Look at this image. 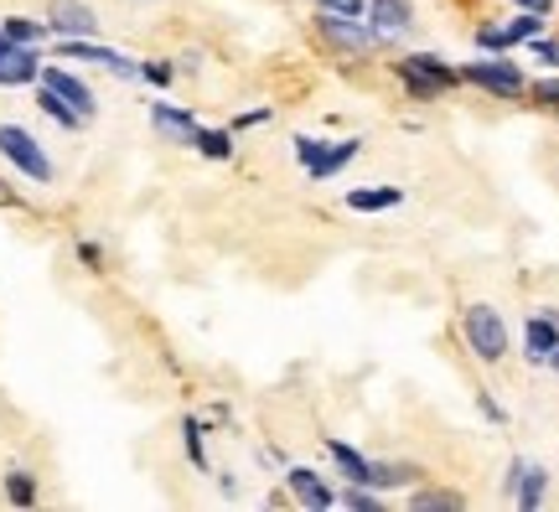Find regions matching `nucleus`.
Masks as SVG:
<instances>
[{
  "label": "nucleus",
  "instance_id": "1",
  "mask_svg": "<svg viewBox=\"0 0 559 512\" xmlns=\"http://www.w3.org/2000/svg\"><path fill=\"white\" fill-rule=\"evenodd\" d=\"M317 37H321V47H332V52L347 58V62H362L368 52H379L383 47V32L373 26V21L337 16V11H321L317 16Z\"/></svg>",
  "mask_w": 559,
  "mask_h": 512
},
{
  "label": "nucleus",
  "instance_id": "2",
  "mask_svg": "<svg viewBox=\"0 0 559 512\" xmlns=\"http://www.w3.org/2000/svg\"><path fill=\"white\" fill-rule=\"evenodd\" d=\"M461 336H466V347L481 362H502L508 357V326H502V315L492 306H466L461 311Z\"/></svg>",
  "mask_w": 559,
  "mask_h": 512
},
{
  "label": "nucleus",
  "instance_id": "3",
  "mask_svg": "<svg viewBox=\"0 0 559 512\" xmlns=\"http://www.w3.org/2000/svg\"><path fill=\"white\" fill-rule=\"evenodd\" d=\"M394 73H400V83L415 94V99H436L440 88H456L461 83L456 68H445L436 52H409V58L394 62Z\"/></svg>",
  "mask_w": 559,
  "mask_h": 512
},
{
  "label": "nucleus",
  "instance_id": "4",
  "mask_svg": "<svg viewBox=\"0 0 559 512\" xmlns=\"http://www.w3.org/2000/svg\"><path fill=\"white\" fill-rule=\"evenodd\" d=\"M0 156L11 160L16 171H26L32 181H52V160L37 145V135H26L21 124H0Z\"/></svg>",
  "mask_w": 559,
  "mask_h": 512
},
{
  "label": "nucleus",
  "instance_id": "5",
  "mask_svg": "<svg viewBox=\"0 0 559 512\" xmlns=\"http://www.w3.org/2000/svg\"><path fill=\"white\" fill-rule=\"evenodd\" d=\"M461 83H477V88H487V94H498V99H519V94H528V83H523V73L513 68V62H502V58L466 62V68H461Z\"/></svg>",
  "mask_w": 559,
  "mask_h": 512
},
{
  "label": "nucleus",
  "instance_id": "6",
  "mask_svg": "<svg viewBox=\"0 0 559 512\" xmlns=\"http://www.w3.org/2000/svg\"><path fill=\"white\" fill-rule=\"evenodd\" d=\"M37 79H41L37 47L0 37V88H21V83H37Z\"/></svg>",
  "mask_w": 559,
  "mask_h": 512
},
{
  "label": "nucleus",
  "instance_id": "7",
  "mask_svg": "<svg viewBox=\"0 0 559 512\" xmlns=\"http://www.w3.org/2000/svg\"><path fill=\"white\" fill-rule=\"evenodd\" d=\"M47 32L52 37H94L99 16L83 0H47Z\"/></svg>",
  "mask_w": 559,
  "mask_h": 512
},
{
  "label": "nucleus",
  "instance_id": "8",
  "mask_svg": "<svg viewBox=\"0 0 559 512\" xmlns=\"http://www.w3.org/2000/svg\"><path fill=\"white\" fill-rule=\"evenodd\" d=\"M62 58H73V62H99V68H109L115 79H140V68L130 58H120L115 47H94L88 37H62V47H58Z\"/></svg>",
  "mask_w": 559,
  "mask_h": 512
},
{
  "label": "nucleus",
  "instance_id": "9",
  "mask_svg": "<svg viewBox=\"0 0 559 512\" xmlns=\"http://www.w3.org/2000/svg\"><path fill=\"white\" fill-rule=\"evenodd\" d=\"M544 487H549V472L544 466H534V461H513L508 466V492H513V502H519L523 512H534L544 502Z\"/></svg>",
  "mask_w": 559,
  "mask_h": 512
},
{
  "label": "nucleus",
  "instance_id": "10",
  "mask_svg": "<svg viewBox=\"0 0 559 512\" xmlns=\"http://www.w3.org/2000/svg\"><path fill=\"white\" fill-rule=\"evenodd\" d=\"M41 83H47L52 94H62V99L73 104L83 119H94V109H99V104H94V88H88L83 79H73L68 68H41Z\"/></svg>",
  "mask_w": 559,
  "mask_h": 512
},
{
  "label": "nucleus",
  "instance_id": "11",
  "mask_svg": "<svg viewBox=\"0 0 559 512\" xmlns=\"http://www.w3.org/2000/svg\"><path fill=\"white\" fill-rule=\"evenodd\" d=\"M285 487H290V497H296L300 508H332V502H337L332 487H326L311 466H290V472H285Z\"/></svg>",
  "mask_w": 559,
  "mask_h": 512
},
{
  "label": "nucleus",
  "instance_id": "12",
  "mask_svg": "<svg viewBox=\"0 0 559 512\" xmlns=\"http://www.w3.org/2000/svg\"><path fill=\"white\" fill-rule=\"evenodd\" d=\"M151 124L171 145H192V135H198V119L187 115V109H171V104H151Z\"/></svg>",
  "mask_w": 559,
  "mask_h": 512
},
{
  "label": "nucleus",
  "instance_id": "13",
  "mask_svg": "<svg viewBox=\"0 0 559 512\" xmlns=\"http://www.w3.org/2000/svg\"><path fill=\"white\" fill-rule=\"evenodd\" d=\"M523 342H528V357H534V362H549V357L559 353V315H549V311L534 315Z\"/></svg>",
  "mask_w": 559,
  "mask_h": 512
},
{
  "label": "nucleus",
  "instance_id": "14",
  "mask_svg": "<svg viewBox=\"0 0 559 512\" xmlns=\"http://www.w3.org/2000/svg\"><path fill=\"white\" fill-rule=\"evenodd\" d=\"M326 451H332V461H337V472L353 481V487H368L373 481V461L368 455H358L347 440H326Z\"/></svg>",
  "mask_w": 559,
  "mask_h": 512
},
{
  "label": "nucleus",
  "instance_id": "15",
  "mask_svg": "<svg viewBox=\"0 0 559 512\" xmlns=\"http://www.w3.org/2000/svg\"><path fill=\"white\" fill-rule=\"evenodd\" d=\"M404 192L400 187H353L347 192V207L353 213H383V207H400Z\"/></svg>",
  "mask_w": 559,
  "mask_h": 512
},
{
  "label": "nucleus",
  "instance_id": "16",
  "mask_svg": "<svg viewBox=\"0 0 559 512\" xmlns=\"http://www.w3.org/2000/svg\"><path fill=\"white\" fill-rule=\"evenodd\" d=\"M358 145H362V140H337V145H326V151H321V156L311 160V166H306V171H311V177H317V181L337 177L342 166H347V160L358 156Z\"/></svg>",
  "mask_w": 559,
  "mask_h": 512
},
{
  "label": "nucleus",
  "instance_id": "17",
  "mask_svg": "<svg viewBox=\"0 0 559 512\" xmlns=\"http://www.w3.org/2000/svg\"><path fill=\"white\" fill-rule=\"evenodd\" d=\"M368 16H373L383 37H394V32L409 26V0H368Z\"/></svg>",
  "mask_w": 559,
  "mask_h": 512
},
{
  "label": "nucleus",
  "instance_id": "18",
  "mask_svg": "<svg viewBox=\"0 0 559 512\" xmlns=\"http://www.w3.org/2000/svg\"><path fill=\"white\" fill-rule=\"evenodd\" d=\"M37 109L47 119H58L62 130H83V124H88V119L79 115V109H73V104L62 99V94H52V88H47V83H41V94H37Z\"/></svg>",
  "mask_w": 559,
  "mask_h": 512
},
{
  "label": "nucleus",
  "instance_id": "19",
  "mask_svg": "<svg viewBox=\"0 0 559 512\" xmlns=\"http://www.w3.org/2000/svg\"><path fill=\"white\" fill-rule=\"evenodd\" d=\"M409 508H415V512H461V508H466V497L445 492V487H419V492L409 497Z\"/></svg>",
  "mask_w": 559,
  "mask_h": 512
},
{
  "label": "nucleus",
  "instance_id": "20",
  "mask_svg": "<svg viewBox=\"0 0 559 512\" xmlns=\"http://www.w3.org/2000/svg\"><path fill=\"white\" fill-rule=\"evenodd\" d=\"M192 145H198L207 160H228V156H234V130H202V124H198Z\"/></svg>",
  "mask_w": 559,
  "mask_h": 512
},
{
  "label": "nucleus",
  "instance_id": "21",
  "mask_svg": "<svg viewBox=\"0 0 559 512\" xmlns=\"http://www.w3.org/2000/svg\"><path fill=\"white\" fill-rule=\"evenodd\" d=\"M0 37H11V41H26V47H37V41L47 37V21H32V16H5V21H0Z\"/></svg>",
  "mask_w": 559,
  "mask_h": 512
},
{
  "label": "nucleus",
  "instance_id": "22",
  "mask_svg": "<svg viewBox=\"0 0 559 512\" xmlns=\"http://www.w3.org/2000/svg\"><path fill=\"white\" fill-rule=\"evenodd\" d=\"M539 32H544V16H539V11H523V16H513L508 26H502L508 47H519V41H534Z\"/></svg>",
  "mask_w": 559,
  "mask_h": 512
},
{
  "label": "nucleus",
  "instance_id": "23",
  "mask_svg": "<svg viewBox=\"0 0 559 512\" xmlns=\"http://www.w3.org/2000/svg\"><path fill=\"white\" fill-rule=\"evenodd\" d=\"M5 497H11L16 508H32V502H37V476H32V472H11V476H5Z\"/></svg>",
  "mask_w": 559,
  "mask_h": 512
},
{
  "label": "nucleus",
  "instance_id": "24",
  "mask_svg": "<svg viewBox=\"0 0 559 512\" xmlns=\"http://www.w3.org/2000/svg\"><path fill=\"white\" fill-rule=\"evenodd\" d=\"M415 481V466H394V461H373V481L368 487H404Z\"/></svg>",
  "mask_w": 559,
  "mask_h": 512
},
{
  "label": "nucleus",
  "instance_id": "25",
  "mask_svg": "<svg viewBox=\"0 0 559 512\" xmlns=\"http://www.w3.org/2000/svg\"><path fill=\"white\" fill-rule=\"evenodd\" d=\"M528 99H534V104H544V109H559V79L528 83Z\"/></svg>",
  "mask_w": 559,
  "mask_h": 512
},
{
  "label": "nucleus",
  "instance_id": "26",
  "mask_svg": "<svg viewBox=\"0 0 559 512\" xmlns=\"http://www.w3.org/2000/svg\"><path fill=\"white\" fill-rule=\"evenodd\" d=\"M342 508H353V512H379L383 502H379L373 492H368V487H353V492L342 497Z\"/></svg>",
  "mask_w": 559,
  "mask_h": 512
},
{
  "label": "nucleus",
  "instance_id": "27",
  "mask_svg": "<svg viewBox=\"0 0 559 512\" xmlns=\"http://www.w3.org/2000/svg\"><path fill=\"white\" fill-rule=\"evenodd\" d=\"M187 455H192V466H207V451H202V425H198V419H187Z\"/></svg>",
  "mask_w": 559,
  "mask_h": 512
},
{
  "label": "nucleus",
  "instance_id": "28",
  "mask_svg": "<svg viewBox=\"0 0 559 512\" xmlns=\"http://www.w3.org/2000/svg\"><path fill=\"white\" fill-rule=\"evenodd\" d=\"M140 79L156 83V88H166V83L177 79V68H166V62H140Z\"/></svg>",
  "mask_w": 559,
  "mask_h": 512
},
{
  "label": "nucleus",
  "instance_id": "29",
  "mask_svg": "<svg viewBox=\"0 0 559 512\" xmlns=\"http://www.w3.org/2000/svg\"><path fill=\"white\" fill-rule=\"evenodd\" d=\"M326 151V140H311V135H296V156H300V166H311V160Z\"/></svg>",
  "mask_w": 559,
  "mask_h": 512
},
{
  "label": "nucleus",
  "instance_id": "30",
  "mask_svg": "<svg viewBox=\"0 0 559 512\" xmlns=\"http://www.w3.org/2000/svg\"><path fill=\"white\" fill-rule=\"evenodd\" d=\"M321 11H337V16H362L368 0H321Z\"/></svg>",
  "mask_w": 559,
  "mask_h": 512
},
{
  "label": "nucleus",
  "instance_id": "31",
  "mask_svg": "<svg viewBox=\"0 0 559 512\" xmlns=\"http://www.w3.org/2000/svg\"><path fill=\"white\" fill-rule=\"evenodd\" d=\"M79 259H83V264H88V270H99V264H104L99 243H79Z\"/></svg>",
  "mask_w": 559,
  "mask_h": 512
},
{
  "label": "nucleus",
  "instance_id": "32",
  "mask_svg": "<svg viewBox=\"0 0 559 512\" xmlns=\"http://www.w3.org/2000/svg\"><path fill=\"white\" fill-rule=\"evenodd\" d=\"M534 58H544V62H559V41H539V37H534Z\"/></svg>",
  "mask_w": 559,
  "mask_h": 512
},
{
  "label": "nucleus",
  "instance_id": "33",
  "mask_svg": "<svg viewBox=\"0 0 559 512\" xmlns=\"http://www.w3.org/2000/svg\"><path fill=\"white\" fill-rule=\"evenodd\" d=\"M477 404H481V414H487V419H492V425H502V419H508V414H502V409H498V404H492V398H487V394H481Z\"/></svg>",
  "mask_w": 559,
  "mask_h": 512
},
{
  "label": "nucleus",
  "instance_id": "34",
  "mask_svg": "<svg viewBox=\"0 0 559 512\" xmlns=\"http://www.w3.org/2000/svg\"><path fill=\"white\" fill-rule=\"evenodd\" d=\"M519 5H523V11H539V16H544V11H549L555 0H519Z\"/></svg>",
  "mask_w": 559,
  "mask_h": 512
},
{
  "label": "nucleus",
  "instance_id": "35",
  "mask_svg": "<svg viewBox=\"0 0 559 512\" xmlns=\"http://www.w3.org/2000/svg\"><path fill=\"white\" fill-rule=\"evenodd\" d=\"M549 362H555V373H559V353H555V357H549Z\"/></svg>",
  "mask_w": 559,
  "mask_h": 512
}]
</instances>
